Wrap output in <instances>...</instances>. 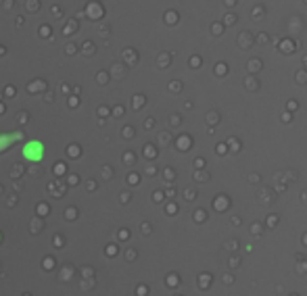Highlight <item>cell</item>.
<instances>
[{
    "instance_id": "1",
    "label": "cell",
    "mask_w": 307,
    "mask_h": 296,
    "mask_svg": "<svg viewBox=\"0 0 307 296\" xmlns=\"http://www.w3.org/2000/svg\"><path fill=\"white\" fill-rule=\"evenodd\" d=\"M40 150H42V144H40V142H31V144L26 146L23 154H26V159H29V161H40V159H42Z\"/></svg>"
}]
</instances>
